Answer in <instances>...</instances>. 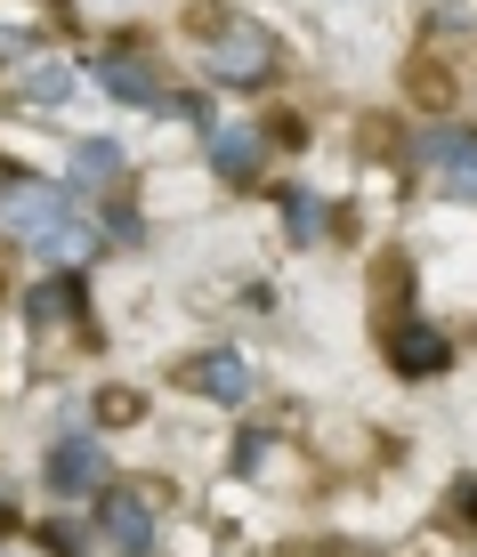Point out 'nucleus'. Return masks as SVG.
Here are the masks:
<instances>
[{"instance_id": "1", "label": "nucleus", "mask_w": 477, "mask_h": 557, "mask_svg": "<svg viewBox=\"0 0 477 557\" xmlns=\"http://www.w3.org/2000/svg\"><path fill=\"white\" fill-rule=\"evenodd\" d=\"M267 65H276V41H267L259 25H227V33H219L211 82H267Z\"/></svg>"}, {"instance_id": "2", "label": "nucleus", "mask_w": 477, "mask_h": 557, "mask_svg": "<svg viewBox=\"0 0 477 557\" xmlns=\"http://www.w3.org/2000/svg\"><path fill=\"white\" fill-rule=\"evenodd\" d=\"M179 380L195 396H211V405H243V396H252V363L243 356H227V348H211V356H186L179 363Z\"/></svg>"}, {"instance_id": "3", "label": "nucleus", "mask_w": 477, "mask_h": 557, "mask_svg": "<svg viewBox=\"0 0 477 557\" xmlns=\"http://www.w3.org/2000/svg\"><path fill=\"white\" fill-rule=\"evenodd\" d=\"M65 210H73V202L57 195V186H33V178H25V186H9V195H0V226H9V235H25V243H41Z\"/></svg>"}, {"instance_id": "4", "label": "nucleus", "mask_w": 477, "mask_h": 557, "mask_svg": "<svg viewBox=\"0 0 477 557\" xmlns=\"http://www.w3.org/2000/svg\"><path fill=\"white\" fill-rule=\"evenodd\" d=\"M421 162L453 186V195H477V129H429V138H421Z\"/></svg>"}, {"instance_id": "5", "label": "nucleus", "mask_w": 477, "mask_h": 557, "mask_svg": "<svg viewBox=\"0 0 477 557\" xmlns=\"http://www.w3.org/2000/svg\"><path fill=\"white\" fill-rule=\"evenodd\" d=\"M41 476H49V493H89V485H106V453L89 445V436H65V445L41 460Z\"/></svg>"}, {"instance_id": "6", "label": "nucleus", "mask_w": 477, "mask_h": 557, "mask_svg": "<svg viewBox=\"0 0 477 557\" xmlns=\"http://www.w3.org/2000/svg\"><path fill=\"white\" fill-rule=\"evenodd\" d=\"M98 525H106V542L122 549V557H146V549H155V509H146L138 493H113Z\"/></svg>"}, {"instance_id": "7", "label": "nucleus", "mask_w": 477, "mask_h": 557, "mask_svg": "<svg viewBox=\"0 0 477 557\" xmlns=\"http://www.w3.org/2000/svg\"><path fill=\"white\" fill-rule=\"evenodd\" d=\"M106 89L122 106H162V82H155V65L146 57H106Z\"/></svg>"}, {"instance_id": "8", "label": "nucleus", "mask_w": 477, "mask_h": 557, "mask_svg": "<svg viewBox=\"0 0 477 557\" xmlns=\"http://www.w3.org/2000/svg\"><path fill=\"white\" fill-rule=\"evenodd\" d=\"M259 129H211V162L227 170V178H252V170H259Z\"/></svg>"}, {"instance_id": "9", "label": "nucleus", "mask_w": 477, "mask_h": 557, "mask_svg": "<svg viewBox=\"0 0 477 557\" xmlns=\"http://www.w3.org/2000/svg\"><path fill=\"white\" fill-rule=\"evenodd\" d=\"M122 178V146L113 138H82L73 146V186H113Z\"/></svg>"}, {"instance_id": "10", "label": "nucleus", "mask_w": 477, "mask_h": 557, "mask_svg": "<svg viewBox=\"0 0 477 557\" xmlns=\"http://www.w3.org/2000/svg\"><path fill=\"white\" fill-rule=\"evenodd\" d=\"M33 251H41L49 267H82L89 251H98V235H89V226H73V219H57L41 243H33Z\"/></svg>"}, {"instance_id": "11", "label": "nucleus", "mask_w": 477, "mask_h": 557, "mask_svg": "<svg viewBox=\"0 0 477 557\" xmlns=\"http://www.w3.org/2000/svg\"><path fill=\"white\" fill-rule=\"evenodd\" d=\"M16 89H25V98H33V106H65V89H73V73H65V65H57V57H33V65H25V82H16Z\"/></svg>"}, {"instance_id": "12", "label": "nucleus", "mask_w": 477, "mask_h": 557, "mask_svg": "<svg viewBox=\"0 0 477 557\" xmlns=\"http://www.w3.org/2000/svg\"><path fill=\"white\" fill-rule=\"evenodd\" d=\"M396 363H405V372H429V363H445V339H396Z\"/></svg>"}, {"instance_id": "13", "label": "nucleus", "mask_w": 477, "mask_h": 557, "mask_svg": "<svg viewBox=\"0 0 477 557\" xmlns=\"http://www.w3.org/2000/svg\"><path fill=\"white\" fill-rule=\"evenodd\" d=\"M283 219H292V235H323V202H316V195H292Z\"/></svg>"}, {"instance_id": "14", "label": "nucleus", "mask_w": 477, "mask_h": 557, "mask_svg": "<svg viewBox=\"0 0 477 557\" xmlns=\"http://www.w3.org/2000/svg\"><path fill=\"white\" fill-rule=\"evenodd\" d=\"M41 542H49V549H65V557H73V549H82V525H41Z\"/></svg>"}, {"instance_id": "15", "label": "nucleus", "mask_w": 477, "mask_h": 557, "mask_svg": "<svg viewBox=\"0 0 477 557\" xmlns=\"http://www.w3.org/2000/svg\"><path fill=\"white\" fill-rule=\"evenodd\" d=\"M453 509H462V525H477V485H462V502H453Z\"/></svg>"}]
</instances>
